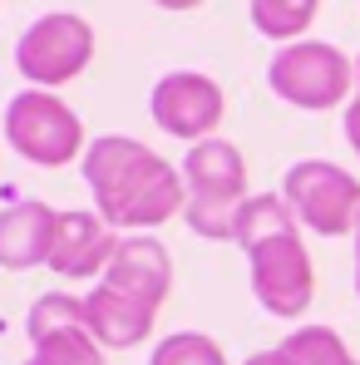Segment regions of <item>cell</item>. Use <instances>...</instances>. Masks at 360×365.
Here are the masks:
<instances>
[{
  "label": "cell",
  "instance_id": "4",
  "mask_svg": "<svg viewBox=\"0 0 360 365\" xmlns=\"http://www.w3.org/2000/svg\"><path fill=\"white\" fill-rule=\"evenodd\" d=\"M5 143L35 163V168H64L84 158V119L64 104L55 89H20L5 104Z\"/></svg>",
  "mask_w": 360,
  "mask_h": 365
},
{
  "label": "cell",
  "instance_id": "12",
  "mask_svg": "<svg viewBox=\"0 0 360 365\" xmlns=\"http://www.w3.org/2000/svg\"><path fill=\"white\" fill-rule=\"evenodd\" d=\"M119 252V237L114 227L99 217V212H60V232H55V247H50V272L55 277H104L109 262Z\"/></svg>",
  "mask_w": 360,
  "mask_h": 365
},
{
  "label": "cell",
  "instance_id": "14",
  "mask_svg": "<svg viewBox=\"0 0 360 365\" xmlns=\"http://www.w3.org/2000/svg\"><path fill=\"white\" fill-rule=\"evenodd\" d=\"M316 10H321V0H252V5H247L257 35H267V40H277V45H297L301 35L311 30Z\"/></svg>",
  "mask_w": 360,
  "mask_h": 365
},
{
  "label": "cell",
  "instance_id": "19",
  "mask_svg": "<svg viewBox=\"0 0 360 365\" xmlns=\"http://www.w3.org/2000/svg\"><path fill=\"white\" fill-rule=\"evenodd\" d=\"M153 5H158V10H197L202 0H153Z\"/></svg>",
  "mask_w": 360,
  "mask_h": 365
},
{
  "label": "cell",
  "instance_id": "11",
  "mask_svg": "<svg viewBox=\"0 0 360 365\" xmlns=\"http://www.w3.org/2000/svg\"><path fill=\"white\" fill-rule=\"evenodd\" d=\"M60 232V212L40 197H20L0 207V267L5 272H30L50 267V247Z\"/></svg>",
  "mask_w": 360,
  "mask_h": 365
},
{
  "label": "cell",
  "instance_id": "9",
  "mask_svg": "<svg viewBox=\"0 0 360 365\" xmlns=\"http://www.w3.org/2000/svg\"><path fill=\"white\" fill-rule=\"evenodd\" d=\"M35 361L45 365H104V346L94 341L89 321H84V297L69 292H45L35 297L30 316H25Z\"/></svg>",
  "mask_w": 360,
  "mask_h": 365
},
{
  "label": "cell",
  "instance_id": "2",
  "mask_svg": "<svg viewBox=\"0 0 360 365\" xmlns=\"http://www.w3.org/2000/svg\"><path fill=\"white\" fill-rule=\"evenodd\" d=\"M232 242L247 252L252 267V297L267 316L297 321L311 311L316 297V272L301 242V222L287 207L282 192H252L237 212V232Z\"/></svg>",
  "mask_w": 360,
  "mask_h": 365
},
{
  "label": "cell",
  "instance_id": "20",
  "mask_svg": "<svg viewBox=\"0 0 360 365\" xmlns=\"http://www.w3.org/2000/svg\"><path fill=\"white\" fill-rule=\"evenodd\" d=\"M351 237H356V297H360V217H356V232Z\"/></svg>",
  "mask_w": 360,
  "mask_h": 365
},
{
  "label": "cell",
  "instance_id": "7",
  "mask_svg": "<svg viewBox=\"0 0 360 365\" xmlns=\"http://www.w3.org/2000/svg\"><path fill=\"white\" fill-rule=\"evenodd\" d=\"M282 197L297 212L301 227H311L316 237H346L356 232L360 217V178H351L341 163L326 158H301L282 178Z\"/></svg>",
  "mask_w": 360,
  "mask_h": 365
},
{
  "label": "cell",
  "instance_id": "3",
  "mask_svg": "<svg viewBox=\"0 0 360 365\" xmlns=\"http://www.w3.org/2000/svg\"><path fill=\"white\" fill-rule=\"evenodd\" d=\"M182 187H187V227L207 242H232L237 212L247 192V158L227 138H202L182 153Z\"/></svg>",
  "mask_w": 360,
  "mask_h": 365
},
{
  "label": "cell",
  "instance_id": "21",
  "mask_svg": "<svg viewBox=\"0 0 360 365\" xmlns=\"http://www.w3.org/2000/svg\"><path fill=\"white\" fill-rule=\"evenodd\" d=\"M356 99H360V55H356Z\"/></svg>",
  "mask_w": 360,
  "mask_h": 365
},
{
  "label": "cell",
  "instance_id": "17",
  "mask_svg": "<svg viewBox=\"0 0 360 365\" xmlns=\"http://www.w3.org/2000/svg\"><path fill=\"white\" fill-rule=\"evenodd\" d=\"M346 143L356 148V158H360V99H351V109H346Z\"/></svg>",
  "mask_w": 360,
  "mask_h": 365
},
{
  "label": "cell",
  "instance_id": "8",
  "mask_svg": "<svg viewBox=\"0 0 360 365\" xmlns=\"http://www.w3.org/2000/svg\"><path fill=\"white\" fill-rule=\"evenodd\" d=\"M148 114H153V123L168 138H182L192 148L202 138H217L227 99H222V84L212 74H202V69H168L148 89Z\"/></svg>",
  "mask_w": 360,
  "mask_h": 365
},
{
  "label": "cell",
  "instance_id": "18",
  "mask_svg": "<svg viewBox=\"0 0 360 365\" xmlns=\"http://www.w3.org/2000/svg\"><path fill=\"white\" fill-rule=\"evenodd\" d=\"M242 365H297L287 356V346H277V351H257V356H247Z\"/></svg>",
  "mask_w": 360,
  "mask_h": 365
},
{
  "label": "cell",
  "instance_id": "16",
  "mask_svg": "<svg viewBox=\"0 0 360 365\" xmlns=\"http://www.w3.org/2000/svg\"><path fill=\"white\" fill-rule=\"evenodd\" d=\"M148 365H227V356H222V346H217L212 336H202V331H173V336H163V341L153 346Z\"/></svg>",
  "mask_w": 360,
  "mask_h": 365
},
{
  "label": "cell",
  "instance_id": "22",
  "mask_svg": "<svg viewBox=\"0 0 360 365\" xmlns=\"http://www.w3.org/2000/svg\"><path fill=\"white\" fill-rule=\"evenodd\" d=\"M25 365H45V361H35V356H30V361H25Z\"/></svg>",
  "mask_w": 360,
  "mask_h": 365
},
{
  "label": "cell",
  "instance_id": "6",
  "mask_svg": "<svg viewBox=\"0 0 360 365\" xmlns=\"http://www.w3.org/2000/svg\"><path fill=\"white\" fill-rule=\"evenodd\" d=\"M94 60V25L74 10H50L25 25L15 40V69L30 79V89H60L79 79Z\"/></svg>",
  "mask_w": 360,
  "mask_h": 365
},
{
  "label": "cell",
  "instance_id": "15",
  "mask_svg": "<svg viewBox=\"0 0 360 365\" xmlns=\"http://www.w3.org/2000/svg\"><path fill=\"white\" fill-rule=\"evenodd\" d=\"M282 346L297 365H360L336 326H297Z\"/></svg>",
  "mask_w": 360,
  "mask_h": 365
},
{
  "label": "cell",
  "instance_id": "10",
  "mask_svg": "<svg viewBox=\"0 0 360 365\" xmlns=\"http://www.w3.org/2000/svg\"><path fill=\"white\" fill-rule=\"evenodd\" d=\"M99 282H109L114 292L158 311L168 302V292H173V257H168V247L158 237L133 232V237H119V252H114V262H109V272Z\"/></svg>",
  "mask_w": 360,
  "mask_h": 365
},
{
  "label": "cell",
  "instance_id": "5",
  "mask_svg": "<svg viewBox=\"0 0 360 365\" xmlns=\"http://www.w3.org/2000/svg\"><path fill=\"white\" fill-rule=\"evenodd\" d=\"M267 84L277 99H287L292 109H341L351 99L356 84V64L346 50H336L331 40H297L282 45L267 64Z\"/></svg>",
  "mask_w": 360,
  "mask_h": 365
},
{
  "label": "cell",
  "instance_id": "13",
  "mask_svg": "<svg viewBox=\"0 0 360 365\" xmlns=\"http://www.w3.org/2000/svg\"><path fill=\"white\" fill-rule=\"evenodd\" d=\"M153 306L133 302V297H123L114 292L109 282H99L94 292H84V321H89V331H94V341L104 346V351H128V346H143L148 341V331H153Z\"/></svg>",
  "mask_w": 360,
  "mask_h": 365
},
{
  "label": "cell",
  "instance_id": "1",
  "mask_svg": "<svg viewBox=\"0 0 360 365\" xmlns=\"http://www.w3.org/2000/svg\"><path fill=\"white\" fill-rule=\"evenodd\" d=\"M79 173L94 192V212L114 227V232H148L163 227L168 217H178L187 207V187L182 168L168 158H158L148 143L128 138V133H104L84 148Z\"/></svg>",
  "mask_w": 360,
  "mask_h": 365
}]
</instances>
